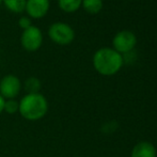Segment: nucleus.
Segmentation results:
<instances>
[{
    "mask_svg": "<svg viewBox=\"0 0 157 157\" xmlns=\"http://www.w3.org/2000/svg\"><path fill=\"white\" fill-rule=\"evenodd\" d=\"M43 32L36 26H31L26 30H23L21 36V44L27 52H33L41 48L43 44Z\"/></svg>",
    "mask_w": 157,
    "mask_h": 157,
    "instance_id": "5",
    "label": "nucleus"
},
{
    "mask_svg": "<svg viewBox=\"0 0 157 157\" xmlns=\"http://www.w3.org/2000/svg\"><path fill=\"white\" fill-rule=\"evenodd\" d=\"M82 0H58L60 10L65 13H74L81 8Z\"/></svg>",
    "mask_w": 157,
    "mask_h": 157,
    "instance_id": "11",
    "label": "nucleus"
},
{
    "mask_svg": "<svg viewBox=\"0 0 157 157\" xmlns=\"http://www.w3.org/2000/svg\"><path fill=\"white\" fill-rule=\"evenodd\" d=\"M2 4V0H0V6H1Z\"/></svg>",
    "mask_w": 157,
    "mask_h": 157,
    "instance_id": "16",
    "label": "nucleus"
},
{
    "mask_svg": "<svg viewBox=\"0 0 157 157\" xmlns=\"http://www.w3.org/2000/svg\"><path fill=\"white\" fill-rule=\"evenodd\" d=\"M4 103H6V99L2 97V95L0 94V114L3 112V108H4Z\"/></svg>",
    "mask_w": 157,
    "mask_h": 157,
    "instance_id": "15",
    "label": "nucleus"
},
{
    "mask_svg": "<svg viewBox=\"0 0 157 157\" xmlns=\"http://www.w3.org/2000/svg\"><path fill=\"white\" fill-rule=\"evenodd\" d=\"M42 88V82L36 77H29L24 82V89L27 92V94L40 93V90Z\"/></svg>",
    "mask_w": 157,
    "mask_h": 157,
    "instance_id": "12",
    "label": "nucleus"
},
{
    "mask_svg": "<svg viewBox=\"0 0 157 157\" xmlns=\"http://www.w3.org/2000/svg\"><path fill=\"white\" fill-rule=\"evenodd\" d=\"M50 8L49 0H27L25 12L27 16L33 19H40L46 16Z\"/></svg>",
    "mask_w": 157,
    "mask_h": 157,
    "instance_id": "7",
    "label": "nucleus"
},
{
    "mask_svg": "<svg viewBox=\"0 0 157 157\" xmlns=\"http://www.w3.org/2000/svg\"><path fill=\"white\" fill-rule=\"evenodd\" d=\"M103 6V0H82V2H81V8L91 15H95L99 13Z\"/></svg>",
    "mask_w": 157,
    "mask_h": 157,
    "instance_id": "9",
    "label": "nucleus"
},
{
    "mask_svg": "<svg viewBox=\"0 0 157 157\" xmlns=\"http://www.w3.org/2000/svg\"><path fill=\"white\" fill-rule=\"evenodd\" d=\"M18 26L23 30H26L32 26V21L29 16H21L18 19Z\"/></svg>",
    "mask_w": 157,
    "mask_h": 157,
    "instance_id": "14",
    "label": "nucleus"
},
{
    "mask_svg": "<svg viewBox=\"0 0 157 157\" xmlns=\"http://www.w3.org/2000/svg\"><path fill=\"white\" fill-rule=\"evenodd\" d=\"M136 45L137 36L130 30H121L112 39V48L121 55L134 50Z\"/></svg>",
    "mask_w": 157,
    "mask_h": 157,
    "instance_id": "4",
    "label": "nucleus"
},
{
    "mask_svg": "<svg viewBox=\"0 0 157 157\" xmlns=\"http://www.w3.org/2000/svg\"><path fill=\"white\" fill-rule=\"evenodd\" d=\"M48 36L58 45H68L75 39V31L68 24L63 21H56L48 28Z\"/></svg>",
    "mask_w": 157,
    "mask_h": 157,
    "instance_id": "3",
    "label": "nucleus"
},
{
    "mask_svg": "<svg viewBox=\"0 0 157 157\" xmlns=\"http://www.w3.org/2000/svg\"><path fill=\"white\" fill-rule=\"evenodd\" d=\"M48 111V101L41 93L26 94L19 101L18 112L28 121H37L46 116Z\"/></svg>",
    "mask_w": 157,
    "mask_h": 157,
    "instance_id": "2",
    "label": "nucleus"
},
{
    "mask_svg": "<svg viewBox=\"0 0 157 157\" xmlns=\"http://www.w3.org/2000/svg\"><path fill=\"white\" fill-rule=\"evenodd\" d=\"M130 157H156V149L151 142L141 141L134 147Z\"/></svg>",
    "mask_w": 157,
    "mask_h": 157,
    "instance_id": "8",
    "label": "nucleus"
},
{
    "mask_svg": "<svg viewBox=\"0 0 157 157\" xmlns=\"http://www.w3.org/2000/svg\"><path fill=\"white\" fill-rule=\"evenodd\" d=\"M18 109L19 101H17L16 99H6L3 111H6L9 114H15L18 112Z\"/></svg>",
    "mask_w": 157,
    "mask_h": 157,
    "instance_id": "13",
    "label": "nucleus"
},
{
    "mask_svg": "<svg viewBox=\"0 0 157 157\" xmlns=\"http://www.w3.org/2000/svg\"><path fill=\"white\" fill-rule=\"evenodd\" d=\"M26 2L27 0H2V3L4 4L6 10L11 11L12 13H16V14L25 12Z\"/></svg>",
    "mask_w": 157,
    "mask_h": 157,
    "instance_id": "10",
    "label": "nucleus"
},
{
    "mask_svg": "<svg viewBox=\"0 0 157 157\" xmlns=\"http://www.w3.org/2000/svg\"><path fill=\"white\" fill-rule=\"evenodd\" d=\"M21 79L15 75H6L0 80V94L4 99H15L21 93Z\"/></svg>",
    "mask_w": 157,
    "mask_h": 157,
    "instance_id": "6",
    "label": "nucleus"
},
{
    "mask_svg": "<svg viewBox=\"0 0 157 157\" xmlns=\"http://www.w3.org/2000/svg\"><path fill=\"white\" fill-rule=\"evenodd\" d=\"M92 63L98 74L103 76H112L122 68L124 61L122 55L113 48L101 47L94 52Z\"/></svg>",
    "mask_w": 157,
    "mask_h": 157,
    "instance_id": "1",
    "label": "nucleus"
}]
</instances>
